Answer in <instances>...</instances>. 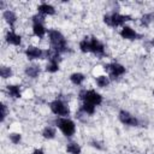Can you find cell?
<instances>
[{"mask_svg":"<svg viewBox=\"0 0 154 154\" xmlns=\"http://www.w3.org/2000/svg\"><path fill=\"white\" fill-rule=\"evenodd\" d=\"M119 35H120L124 40H128V41H135V40H140V38L143 37L141 34H138L135 29H132V28L129 26V25L122 26V29H120V31H119Z\"/></svg>","mask_w":154,"mask_h":154,"instance_id":"30bf717a","label":"cell"},{"mask_svg":"<svg viewBox=\"0 0 154 154\" xmlns=\"http://www.w3.org/2000/svg\"><path fill=\"white\" fill-rule=\"evenodd\" d=\"M48 40H49V48L58 52V53H65L69 49L67 41L65 36L57 29H48Z\"/></svg>","mask_w":154,"mask_h":154,"instance_id":"7a4b0ae2","label":"cell"},{"mask_svg":"<svg viewBox=\"0 0 154 154\" xmlns=\"http://www.w3.org/2000/svg\"><path fill=\"white\" fill-rule=\"evenodd\" d=\"M12 75H13V71H12V69L10 66L2 65L0 67V76H1L2 79H8V78L12 77Z\"/></svg>","mask_w":154,"mask_h":154,"instance_id":"cb8c5ba5","label":"cell"},{"mask_svg":"<svg viewBox=\"0 0 154 154\" xmlns=\"http://www.w3.org/2000/svg\"><path fill=\"white\" fill-rule=\"evenodd\" d=\"M118 119L122 124L128 125V126H138L140 125V120L136 116H134L132 113H130L129 111L125 109H120L118 113Z\"/></svg>","mask_w":154,"mask_h":154,"instance_id":"ba28073f","label":"cell"},{"mask_svg":"<svg viewBox=\"0 0 154 154\" xmlns=\"http://www.w3.org/2000/svg\"><path fill=\"white\" fill-rule=\"evenodd\" d=\"M95 82H96V85L99 88H106L109 85L111 78L108 77V75H100V76L95 77Z\"/></svg>","mask_w":154,"mask_h":154,"instance_id":"ac0fdd59","label":"cell"},{"mask_svg":"<svg viewBox=\"0 0 154 154\" xmlns=\"http://www.w3.org/2000/svg\"><path fill=\"white\" fill-rule=\"evenodd\" d=\"M41 135L45 140H53L57 136V128L53 126V125H47V126L43 128Z\"/></svg>","mask_w":154,"mask_h":154,"instance_id":"2e32d148","label":"cell"},{"mask_svg":"<svg viewBox=\"0 0 154 154\" xmlns=\"http://www.w3.org/2000/svg\"><path fill=\"white\" fill-rule=\"evenodd\" d=\"M45 70L49 73H55L59 71V61L57 60H48L47 64H46V67Z\"/></svg>","mask_w":154,"mask_h":154,"instance_id":"7402d4cb","label":"cell"},{"mask_svg":"<svg viewBox=\"0 0 154 154\" xmlns=\"http://www.w3.org/2000/svg\"><path fill=\"white\" fill-rule=\"evenodd\" d=\"M132 17L130 14H122L119 12H112V13H106L102 17V20L106 25L111 28H118V26H124L126 22L131 20Z\"/></svg>","mask_w":154,"mask_h":154,"instance_id":"277c9868","label":"cell"},{"mask_svg":"<svg viewBox=\"0 0 154 154\" xmlns=\"http://www.w3.org/2000/svg\"><path fill=\"white\" fill-rule=\"evenodd\" d=\"M69 78H70V82H71L72 84H75V85H81V84L84 82L85 76H84L82 72H73V73L70 75Z\"/></svg>","mask_w":154,"mask_h":154,"instance_id":"d6986e66","label":"cell"},{"mask_svg":"<svg viewBox=\"0 0 154 154\" xmlns=\"http://www.w3.org/2000/svg\"><path fill=\"white\" fill-rule=\"evenodd\" d=\"M32 24H45V16L41 13H36L31 17Z\"/></svg>","mask_w":154,"mask_h":154,"instance_id":"484cf974","label":"cell"},{"mask_svg":"<svg viewBox=\"0 0 154 154\" xmlns=\"http://www.w3.org/2000/svg\"><path fill=\"white\" fill-rule=\"evenodd\" d=\"M153 96H154V90H153Z\"/></svg>","mask_w":154,"mask_h":154,"instance_id":"4dcf8cb0","label":"cell"},{"mask_svg":"<svg viewBox=\"0 0 154 154\" xmlns=\"http://www.w3.org/2000/svg\"><path fill=\"white\" fill-rule=\"evenodd\" d=\"M48 30L46 29L45 24H32V34L34 36L38 37V38H43L47 35Z\"/></svg>","mask_w":154,"mask_h":154,"instance_id":"e0dca14e","label":"cell"},{"mask_svg":"<svg viewBox=\"0 0 154 154\" xmlns=\"http://www.w3.org/2000/svg\"><path fill=\"white\" fill-rule=\"evenodd\" d=\"M79 51L82 53H93L99 58L105 57V45L95 36H85L79 41Z\"/></svg>","mask_w":154,"mask_h":154,"instance_id":"6da1fadb","label":"cell"},{"mask_svg":"<svg viewBox=\"0 0 154 154\" xmlns=\"http://www.w3.org/2000/svg\"><path fill=\"white\" fill-rule=\"evenodd\" d=\"M152 154H154V153H152Z\"/></svg>","mask_w":154,"mask_h":154,"instance_id":"1f68e13d","label":"cell"},{"mask_svg":"<svg viewBox=\"0 0 154 154\" xmlns=\"http://www.w3.org/2000/svg\"><path fill=\"white\" fill-rule=\"evenodd\" d=\"M24 73H25L29 78L35 79V78H37V77L40 76V73H41V67H40L37 64L31 63V64H29V65L25 66V69H24Z\"/></svg>","mask_w":154,"mask_h":154,"instance_id":"4fadbf2b","label":"cell"},{"mask_svg":"<svg viewBox=\"0 0 154 154\" xmlns=\"http://www.w3.org/2000/svg\"><path fill=\"white\" fill-rule=\"evenodd\" d=\"M95 108H96V106L88 103V102H82L79 106V111L82 113H84L85 116H93L95 113Z\"/></svg>","mask_w":154,"mask_h":154,"instance_id":"ffe728a7","label":"cell"},{"mask_svg":"<svg viewBox=\"0 0 154 154\" xmlns=\"http://www.w3.org/2000/svg\"><path fill=\"white\" fill-rule=\"evenodd\" d=\"M31 154H45V152L41 149V148H36V149H34L32 150V153Z\"/></svg>","mask_w":154,"mask_h":154,"instance_id":"f1b7e54d","label":"cell"},{"mask_svg":"<svg viewBox=\"0 0 154 154\" xmlns=\"http://www.w3.org/2000/svg\"><path fill=\"white\" fill-rule=\"evenodd\" d=\"M2 18H4V20L10 25L11 30H13V26H14L17 19H18L16 12L12 11V10H10V8H6L5 11H2Z\"/></svg>","mask_w":154,"mask_h":154,"instance_id":"7c38bea8","label":"cell"},{"mask_svg":"<svg viewBox=\"0 0 154 154\" xmlns=\"http://www.w3.org/2000/svg\"><path fill=\"white\" fill-rule=\"evenodd\" d=\"M54 125L65 137H72L76 134V124L69 117H57L54 119Z\"/></svg>","mask_w":154,"mask_h":154,"instance_id":"3957f363","label":"cell"},{"mask_svg":"<svg viewBox=\"0 0 154 154\" xmlns=\"http://www.w3.org/2000/svg\"><path fill=\"white\" fill-rule=\"evenodd\" d=\"M105 70L108 73V77L112 79H117L120 76H123L126 72V69L124 65L119 64V63H109L107 65H105Z\"/></svg>","mask_w":154,"mask_h":154,"instance_id":"52a82bcc","label":"cell"},{"mask_svg":"<svg viewBox=\"0 0 154 154\" xmlns=\"http://www.w3.org/2000/svg\"><path fill=\"white\" fill-rule=\"evenodd\" d=\"M8 138H10V141H11L13 144H18V143H20V141H22V135H20L19 132H11V134L8 135Z\"/></svg>","mask_w":154,"mask_h":154,"instance_id":"d4e9b609","label":"cell"},{"mask_svg":"<svg viewBox=\"0 0 154 154\" xmlns=\"http://www.w3.org/2000/svg\"><path fill=\"white\" fill-rule=\"evenodd\" d=\"M25 57L28 58V60L34 61V60H38V59H45L46 58V51H43L40 47L36 46H29L25 48L24 51Z\"/></svg>","mask_w":154,"mask_h":154,"instance_id":"9c48e42d","label":"cell"},{"mask_svg":"<svg viewBox=\"0 0 154 154\" xmlns=\"http://www.w3.org/2000/svg\"><path fill=\"white\" fill-rule=\"evenodd\" d=\"M66 152L69 154H81L82 153V147L77 142H69L66 144Z\"/></svg>","mask_w":154,"mask_h":154,"instance_id":"44dd1931","label":"cell"},{"mask_svg":"<svg viewBox=\"0 0 154 154\" xmlns=\"http://www.w3.org/2000/svg\"><path fill=\"white\" fill-rule=\"evenodd\" d=\"M37 13H41L43 16H53L55 14V8L53 5L48 2H41L37 6Z\"/></svg>","mask_w":154,"mask_h":154,"instance_id":"5bb4252c","label":"cell"},{"mask_svg":"<svg viewBox=\"0 0 154 154\" xmlns=\"http://www.w3.org/2000/svg\"><path fill=\"white\" fill-rule=\"evenodd\" d=\"M0 10H4V11L6 10V8H5V2H4L2 0H0Z\"/></svg>","mask_w":154,"mask_h":154,"instance_id":"f546056e","label":"cell"},{"mask_svg":"<svg viewBox=\"0 0 154 154\" xmlns=\"http://www.w3.org/2000/svg\"><path fill=\"white\" fill-rule=\"evenodd\" d=\"M154 23V13L150 12V13H146L141 17V24L143 26H149Z\"/></svg>","mask_w":154,"mask_h":154,"instance_id":"603a6c76","label":"cell"},{"mask_svg":"<svg viewBox=\"0 0 154 154\" xmlns=\"http://www.w3.org/2000/svg\"><path fill=\"white\" fill-rule=\"evenodd\" d=\"M7 114H8V108H7V106H6V103L1 102V122H4V120L6 119Z\"/></svg>","mask_w":154,"mask_h":154,"instance_id":"4316f807","label":"cell"},{"mask_svg":"<svg viewBox=\"0 0 154 154\" xmlns=\"http://www.w3.org/2000/svg\"><path fill=\"white\" fill-rule=\"evenodd\" d=\"M6 91L10 97L12 99H20L22 97V89L18 84H8L6 85Z\"/></svg>","mask_w":154,"mask_h":154,"instance_id":"9a60e30c","label":"cell"},{"mask_svg":"<svg viewBox=\"0 0 154 154\" xmlns=\"http://www.w3.org/2000/svg\"><path fill=\"white\" fill-rule=\"evenodd\" d=\"M49 109L57 117H69L70 116L69 105L60 99H55V100L51 101L49 102Z\"/></svg>","mask_w":154,"mask_h":154,"instance_id":"8992f818","label":"cell"},{"mask_svg":"<svg viewBox=\"0 0 154 154\" xmlns=\"http://www.w3.org/2000/svg\"><path fill=\"white\" fill-rule=\"evenodd\" d=\"M5 41L8 43V45H12V46H20L22 43V36L18 35L14 30H8L5 35Z\"/></svg>","mask_w":154,"mask_h":154,"instance_id":"8fae6325","label":"cell"},{"mask_svg":"<svg viewBox=\"0 0 154 154\" xmlns=\"http://www.w3.org/2000/svg\"><path fill=\"white\" fill-rule=\"evenodd\" d=\"M90 146L94 147V148H97V149H102V147L100 146V143H99L97 141H91V142H90Z\"/></svg>","mask_w":154,"mask_h":154,"instance_id":"83f0119b","label":"cell"},{"mask_svg":"<svg viewBox=\"0 0 154 154\" xmlns=\"http://www.w3.org/2000/svg\"><path fill=\"white\" fill-rule=\"evenodd\" d=\"M78 99L82 102H88L94 106H99L102 103V95L93 89H83L78 94Z\"/></svg>","mask_w":154,"mask_h":154,"instance_id":"5b68a950","label":"cell"}]
</instances>
